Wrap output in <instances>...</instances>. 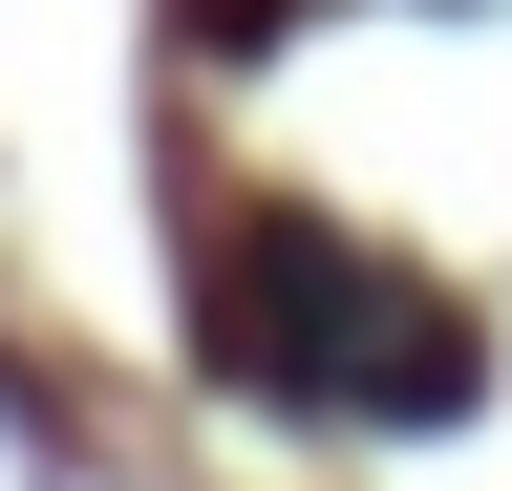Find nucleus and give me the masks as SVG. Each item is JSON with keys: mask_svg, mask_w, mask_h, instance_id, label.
Returning <instances> with one entry per match:
<instances>
[{"mask_svg": "<svg viewBox=\"0 0 512 491\" xmlns=\"http://www.w3.org/2000/svg\"><path fill=\"white\" fill-rule=\"evenodd\" d=\"M214 342H235L256 406H342V427H448L491 385V342L427 278H384L363 235H235L214 257Z\"/></svg>", "mask_w": 512, "mask_h": 491, "instance_id": "1", "label": "nucleus"}, {"mask_svg": "<svg viewBox=\"0 0 512 491\" xmlns=\"http://www.w3.org/2000/svg\"><path fill=\"white\" fill-rule=\"evenodd\" d=\"M192 22H214V43H256V22H278V0H192Z\"/></svg>", "mask_w": 512, "mask_h": 491, "instance_id": "2", "label": "nucleus"}]
</instances>
